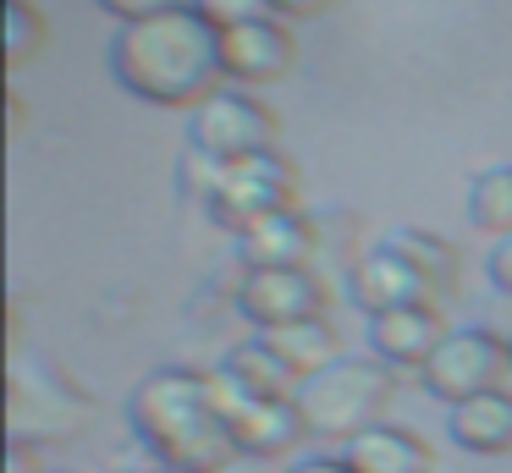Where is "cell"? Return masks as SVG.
Returning <instances> with one entry per match:
<instances>
[{"label":"cell","mask_w":512,"mask_h":473,"mask_svg":"<svg viewBox=\"0 0 512 473\" xmlns=\"http://www.w3.org/2000/svg\"><path fill=\"white\" fill-rule=\"evenodd\" d=\"M507 352H512V336H507Z\"/></svg>","instance_id":"cell-26"},{"label":"cell","mask_w":512,"mask_h":473,"mask_svg":"<svg viewBox=\"0 0 512 473\" xmlns=\"http://www.w3.org/2000/svg\"><path fill=\"white\" fill-rule=\"evenodd\" d=\"M111 77L122 94L155 110H199L210 94H221V28L199 6H177L160 17L127 22L111 33Z\"/></svg>","instance_id":"cell-1"},{"label":"cell","mask_w":512,"mask_h":473,"mask_svg":"<svg viewBox=\"0 0 512 473\" xmlns=\"http://www.w3.org/2000/svg\"><path fill=\"white\" fill-rule=\"evenodd\" d=\"M347 297H353V308H364L369 319H375V314H391V308L435 303L430 281H424V275L413 270L402 253H391L386 242H375V248H369L364 259L353 264V275H347Z\"/></svg>","instance_id":"cell-9"},{"label":"cell","mask_w":512,"mask_h":473,"mask_svg":"<svg viewBox=\"0 0 512 473\" xmlns=\"http://www.w3.org/2000/svg\"><path fill=\"white\" fill-rule=\"evenodd\" d=\"M210 374H215V402H221L243 457H281V451H298L303 440H309L298 396H292V402H254V396H243L221 369H210Z\"/></svg>","instance_id":"cell-8"},{"label":"cell","mask_w":512,"mask_h":473,"mask_svg":"<svg viewBox=\"0 0 512 473\" xmlns=\"http://www.w3.org/2000/svg\"><path fill=\"white\" fill-rule=\"evenodd\" d=\"M468 226L485 237H512V165H490L468 182Z\"/></svg>","instance_id":"cell-18"},{"label":"cell","mask_w":512,"mask_h":473,"mask_svg":"<svg viewBox=\"0 0 512 473\" xmlns=\"http://www.w3.org/2000/svg\"><path fill=\"white\" fill-rule=\"evenodd\" d=\"M446 435H452V446L474 451V457H507L512 451V391L496 385V391L474 396V402H457L446 413Z\"/></svg>","instance_id":"cell-14"},{"label":"cell","mask_w":512,"mask_h":473,"mask_svg":"<svg viewBox=\"0 0 512 473\" xmlns=\"http://www.w3.org/2000/svg\"><path fill=\"white\" fill-rule=\"evenodd\" d=\"M298 61V44H292L287 22H248V28H226L221 33V66L232 83L243 88H265L281 83Z\"/></svg>","instance_id":"cell-10"},{"label":"cell","mask_w":512,"mask_h":473,"mask_svg":"<svg viewBox=\"0 0 512 473\" xmlns=\"http://www.w3.org/2000/svg\"><path fill=\"white\" fill-rule=\"evenodd\" d=\"M391 253H402V259L413 264V270L430 281V292L435 297H452L457 292V275H463V253L452 248L446 237H435V231H424V226H391L386 237Z\"/></svg>","instance_id":"cell-16"},{"label":"cell","mask_w":512,"mask_h":473,"mask_svg":"<svg viewBox=\"0 0 512 473\" xmlns=\"http://www.w3.org/2000/svg\"><path fill=\"white\" fill-rule=\"evenodd\" d=\"M232 248L243 270H303L320 248V231L303 209H281V215H265L248 231H237Z\"/></svg>","instance_id":"cell-11"},{"label":"cell","mask_w":512,"mask_h":473,"mask_svg":"<svg viewBox=\"0 0 512 473\" xmlns=\"http://www.w3.org/2000/svg\"><path fill=\"white\" fill-rule=\"evenodd\" d=\"M325 303H331V286L314 264H303V270H243L232 292V308L254 325V336L303 325V319H325Z\"/></svg>","instance_id":"cell-7"},{"label":"cell","mask_w":512,"mask_h":473,"mask_svg":"<svg viewBox=\"0 0 512 473\" xmlns=\"http://www.w3.org/2000/svg\"><path fill=\"white\" fill-rule=\"evenodd\" d=\"M221 374L237 385L243 396H254V402H292L298 396V369H292L287 358H281L276 347H270L265 336H248L237 341L232 352L221 358Z\"/></svg>","instance_id":"cell-13"},{"label":"cell","mask_w":512,"mask_h":473,"mask_svg":"<svg viewBox=\"0 0 512 473\" xmlns=\"http://www.w3.org/2000/svg\"><path fill=\"white\" fill-rule=\"evenodd\" d=\"M281 473H353V462L347 457H298V462H287Z\"/></svg>","instance_id":"cell-24"},{"label":"cell","mask_w":512,"mask_h":473,"mask_svg":"<svg viewBox=\"0 0 512 473\" xmlns=\"http://www.w3.org/2000/svg\"><path fill=\"white\" fill-rule=\"evenodd\" d=\"M210 220L237 231H248L254 220L265 215H281V209H298V165L287 160L281 149L270 154H254V160H237L221 171V187L210 193Z\"/></svg>","instance_id":"cell-6"},{"label":"cell","mask_w":512,"mask_h":473,"mask_svg":"<svg viewBox=\"0 0 512 473\" xmlns=\"http://www.w3.org/2000/svg\"><path fill=\"white\" fill-rule=\"evenodd\" d=\"M391 402H397V369L380 363L375 352H347L331 369L309 374L298 385V407L314 440H358L364 429L386 424Z\"/></svg>","instance_id":"cell-3"},{"label":"cell","mask_w":512,"mask_h":473,"mask_svg":"<svg viewBox=\"0 0 512 473\" xmlns=\"http://www.w3.org/2000/svg\"><path fill=\"white\" fill-rule=\"evenodd\" d=\"M50 28L34 11V0H6V66H28L45 50Z\"/></svg>","instance_id":"cell-19"},{"label":"cell","mask_w":512,"mask_h":473,"mask_svg":"<svg viewBox=\"0 0 512 473\" xmlns=\"http://www.w3.org/2000/svg\"><path fill=\"white\" fill-rule=\"evenodd\" d=\"M342 457L353 462V473H435L430 440L413 435V429H402V424L364 429L358 440H347Z\"/></svg>","instance_id":"cell-15"},{"label":"cell","mask_w":512,"mask_h":473,"mask_svg":"<svg viewBox=\"0 0 512 473\" xmlns=\"http://www.w3.org/2000/svg\"><path fill=\"white\" fill-rule=\"evenodd\" d=\"M221 171H226L221 160H210V154L188 149V154H182V171H177V182L188 187L193 198H204V204H210V193L221 187Z\"/></svg>","instance_id":"cell-21"},{"label":"cell","mask_w":512,"mask_h":473,"mask_svg":"<svg viewBox=\"0 0 512 473\" xmlns=\"http://www.w3.org/2000/svg\"><path fill=\"white\" fill-rule=\"evenodd\" d=\"M452 336L441 325V308L435 303H413V308H391V314L369 319V352L391 369H424L435 358V347Z\"/></svg>","instance_id":"cell-12"},{"label":"cell","mask_w":512,"mask_h":473,"mask_svg":"<svg viewBox=\"0 0 512 473\" xmlns=\"http://www.w3.org/2000/svg\"><path fill=\"white\" fill-rule=\"evenodd\" d=\"M507 374H512L507 336H496L490 325H463L435 347V358L419 369V380L435 402L457 407V402H474V396L496 391Z\"/></svg>","instance_id":"cell-5"},{"label":"cell","mask_w":512,"mask_h":473,"mask_svg":"<svg viewBox=\"0 0 512 473\" xmlns=\"http://www.w3.org/2000/svg\"><path fill=\"white\" fill-rule=\"evenodd\" d=\"M485 275H490V286H496L501 297H512V237H501L496 248L485 253Z\"/></svg>","instance_id":"cell-23"},{"label":"cell","mask_w":512,"mask_h":473,"mask_svg":"<svg viewBox=\"0 0 512 473\" xmlns=\"http://www.w3.org/2000/svg\"><path fill=\"white\" fill-rule=\"evenodd\" d=\"M215 28H248V22H276V6L270 0H193Z\"/></svg>","instance_id":"cell-20"},{"label":"cell","mask_w":512,"mask_h":473,"mask_svg":"<svg viewBox=\"0 0 512 473\" xmlns=\"http://www.w3.org/2000/svg\"><path fill=\"white\" fill-rule=\"evenodd\" d=\"M276 138H281L276 110L259 105L248 88H221V94H210L188 116V149L210 154V160H221V165L270 154V149H276Z\"/></svg>","instance_id":"cell-4"},{"label":"cell","mask_w":512,"mask_h":473,"mask_svg":"<svg viewBox=\"0 0 512 473\" xmlns=\"http://www.w3.org/2000/svg\"><path fill=\"white\" fill-rule=\"evenodd\" d=\"M270 6H276V17H325L336 0H270Z\"/></svg>","instance_id":"cell-25"},{"label":"cell","mask_w":512,"mask_h":473,"mask_svg":"<svg viewBox=\"0 0 512 473\" xmlns=\"http://www.w3.org/2000/svg\"><path fill=\"white\" fill-rule=\"evenodd\" d=\"M105 17H116V28L127 22H144V17H160V11H177V6H193V0H94Z\"/></svg>","instance_id":"cell-22"},{"label":"cell","mask_w":512,"mask_h":473,"mask_svg":"<svg viewBox=\"0 0 512 473\" xmlns=\"http://www.w3.org/2000/svg\"><path fill=\"white\" fill-rule=\"evenodd\" d=\"M259 336L270 341V347L281 352V358L298 369V380H309V374L331 369L336 358H347L342 352V336H336L331 319H303V325H281V330H259Z\"/></svg>","instance_id":"cell-17"},{"label":"cell","mask_w":512,"mask_h":473,"mask_svg":"<svg viewBox=\"0 0 512 473\" xmlns=\"http://www.w3.org/2000/svg\"><path fill=\"white\" fill-rule=\"evenodd\" d=\"M127 424L160 473H221L237 462L232 424L215 402V374L188 363H160L127 391Z\"/></svg>","instance_id":"cell-2"}]
</instances>
